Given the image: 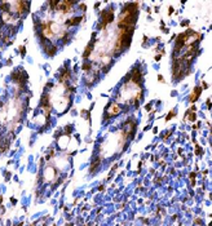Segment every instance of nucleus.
<instances>
[{
  "label": "nucleus",
  "instance_id": "obj_2",
  "mask_svg": "<svg viewBox=\"0 0 212 226\" xmlns=\"http://www.w3.org/2000/svg\"><path fill=\"white\" fill-rule=\"evenodd\" d=\"M102 18H104V25L105 23H109V22H111L113 21V18H114V14H113V12L111 10H107V12H105L104 16H102Z\"/></svg>",
  "mask_w": 212,
  "mask_h": 226
},
{
  "label": "nucleus",
  "instance_id": "obj_3",
  "mask_svg": "<svg viewBox=\"0 0 212 226\" xmlns=\"http://www.w3.org/2000/svg\"><path fill=\"white\" fill-rule=\"evenodd\" d=\"M199 93H201V88H195V89H194V95L191 96V98H190V100H191V101H194V100H195V97H198V96H199Z\"/></svg>",
  "mask_w": 212,
  "mask_h": 226
},
{
  "label": "nucleus",
  "instance_id": "obj_1",
  "mask_svg": "<svg viewBox=\"0 0 212 226\" xmlns=\"http://www.w3.org/2000/svg\"><path fill=\"white\" fill-rule=\"evenodd\" d=\"M120 112V107H119V105H118L116 102H114L110 105V107H109V110H107V116H113V115H116V114H119Z\"/></svg>",
  "mask_w": 212,
  "mask_h": 226
}]
</instances>
